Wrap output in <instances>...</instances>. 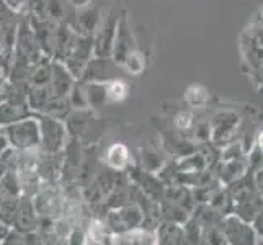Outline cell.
Wrapping results in <instances>:
<instances>
[{
  "label": "cell",
  "instance_id": "obj_1",
  "mask_svg": "<svg viewBox=\"0 0 263 245\" xmlns=\"http://www.w3.org/2000/svg\"><path fill=\"white\" fill-rule=\"evenodd\" d=\"M126 160H128V150L121 144H116L110 150H108V163L115 168L123 167Z\"/></svg>",
  "mask_w": 263,
  "mask_h": 245
},
{
  "label": "cell",
  "instance_id": "obj_2",
  "mask_svg": "<svg viewBox=\"0 0 263 245\" xmlns=\"http://www.w3.org/2000/svg\"><path fill=\"white\" fill-rule=\"evenodd\" d=\"M126 93H128V85H126L123 80H115L108 85V97L115 100V102L123 100L126 97Z\"/></svg>",
  "mask_w": 263,
  "mask_h": 245
},
{
  "label": "cell",
  "instance_id": "obj_3",
  "mask_svg": "<svg viewBox=\"0 0 263 245\" xmlns=\"http://www.w3.org/2000/svg\"><path fill=\"white\" fill-rule=\"evenodd\" d=\"M190 124H192V116H190L188 113L177 116V126H178V128H188Z\"/></svg>",
  "mask_w": 263,
  "mask_h": 245
},
{
  "label": "cell",
  "instance_id": "obj_4",
  "mask_svg": "<svg viewBox=\"0 0 263 245\" xmlns=\"http://www.w3.org/2000/svg\"><path fill=\"white\" fill-rule=\"evenodd\" d=\"M260 147L263 149V133H261V136H260Z\"/></svg>",
  "mask_w": 263,
  "mask_h": 245
}]
</instances>
